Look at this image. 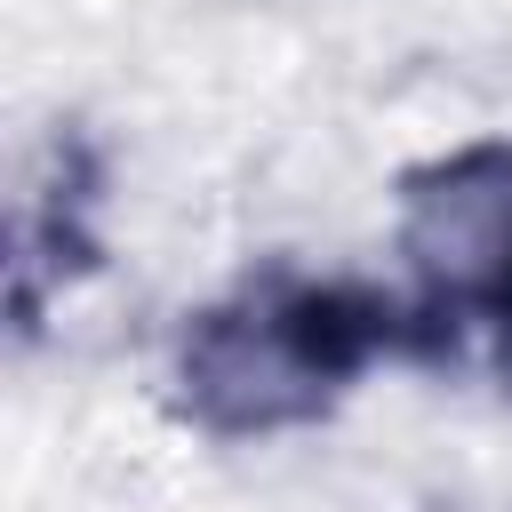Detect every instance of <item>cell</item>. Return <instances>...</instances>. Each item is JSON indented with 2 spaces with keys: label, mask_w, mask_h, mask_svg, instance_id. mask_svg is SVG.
<instances>
[{
  "label": "cell",
  "mask_w": 512,
  "mask_h": 512,
  "mask_svg": "<svg viewBox=\"0 0 512 512\" xmlns=\"http://www.w3.org/2000/svg\"><path fill=\"white\" fill-rule=\"evenodd\" d=\"M416 344L400 288L256 272L208 296L168 344V400L208 440H280L336 408V392Z\"/></svg>",
  "instance_id": "cell-1"
},
{
  "label": "cell",
  "mask_w": 512,
  "mask_h": 512,
  "mask_svg": "<svg viewBox=\"0 0 512 512\" xmlns=\"http://www.w3.org/2000/svg\"><path fill=\"white\" fill-rule=\"evenodd\" d=\"M400 296L416 344L488 336L512 368V144H456L400 184Z\"/></svg>",
  "instance_id": "cell-2"
}]
</instances>
